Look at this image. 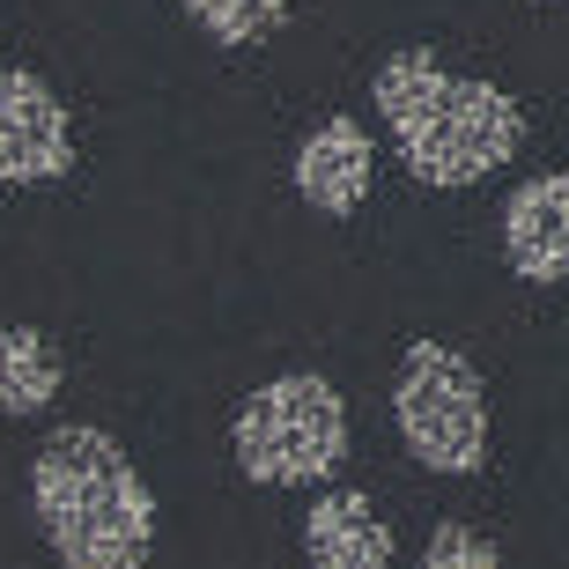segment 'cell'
I'll list each match as a JSON object with an SVG mask.
<instances>
[{
    "label": "cell",
    "mask_w": 569,
    "mask_h": 569,
    "mask_svg": "<svg viewBox=\"0 0 569 569\" xmlns=\"http://www.w3.org/2000/svg\"><path fill=\"white\" fill-rule=\"evenodd\" d=\"M303 555L311 569H392V526L356 488H326L303 518Z\"/></svg>",
    "instance_id": "8"
},
{
    "label": "cell",
    "mask_w": 569,
    "mask_h": 569,
    "mask_svg": "<svg viewBox=\"0 0 569 569\" xmlns=\"http://www.w3.org/2000/svg\"><path fill=\"white\" fill-rule=\"evenodd\" d=\"M30 510L67 569H148L156 496L111 429H52L30 459Z\"/></svg>",
    "instance_id": "2"
},
{
    "label": "cell",
    "mask_w": 569,
    "mask_h": 569,
    "mask_svg": "<svg viewBox=\"0 0 569 569\" xmlns=\"http://www.w3.org/2000/svg\"><path fill=\"white\" fill-rule=\"evenodd\" d=\"M392 422L415 466L429 473H481L488 459V392L481 370L443 348V340H415L392 378Z\"/></svg>",
    "instance_id": "4"
},
{
    "label": "cell",
    "mask_w": 569,
    "mask_h": 569,
    "mask_svg": "<svg viewBox=\"0 0 569 569\" xmlns=\"http://www.w3.org/2000/svg\"><path fill=\"white\" fill-rule=\"evenodd\" d=\"M237 473L259 488H318L333 481L348 459V400L333 378L289 370V378L259 385L230 422Z\"/></svg>",
    "instance_id": "3"
},
{
    "label": "cell",
    "mask_w": 569,
    "mask_h": 569,
    "mask_svg": "<svg viewBox=\"0 0 569 569\" xmlns=\"http://www.w3.org/2000/svg\"><path fill=\"white\" fill-rule=\"evenodd\" d=\"M74 170V119L44 74L0 67V186H52Z\"/></svg>",
    "instance_id": "5"
},
{
    "label": "cell",
    "mask_w": 569,
    "mask_h": 569,
    "mask_svg": "<svg viewBox=\"0 0 569 569\" xmlns=\"http://www.w3.org/2000/svg\"><path fill=\"white\" fill-rule=\"evenodd\" d=\"M378 119L400 148V163L415 186L429 192H466L488 186L496 170L526 148V111L496 82H466L429 52V44H400L385 52L370 74Z\"/></svg>",
    "instance_id": "1"
},
{
    "label": "cell",
    "mask_w": 569,
    "mask_h": 569,
    "mask_svg": "<svg viewBox=\"0 0 569 569\" xmlns=\"http://www.w3.org/2000/svg\"><path fill=\"white\" fill-rule=\"evenodd\" d=\"M60 348L38 326H0V415H44L60 400Z\"/></svg>",
    "instance_id": "9"
},
{
    "label": "cell",
    "mask_w": 569,
    "mask_h": 569,
    "mask_svg": "<svg viewBox=\"0 0 569 569\" xmlns=\"http://www.w3.org/2000/svg\"><path fill=\"white\" fill-rule=\"evenodd\" d=\"M422 569H503V562H496V548H488L473 526L443 518V526L429 532V548H422Z\"/></svg>",
    "instance_id": "11"
},
{
    "label": "cell",
    "mask_w": 569,
    "mask_h": 569,
    "mask_svg": "<svg viewBox=\"0 0 569 569\" xmlns=\"http://www.w3.org/2000/svg\"><path fill=\"white\" fill-rule=\"evenodd\" d=\"M186 16L200 22V38H214V44H230V52H244V44L281 38V22H289V0H186Z\"/></svg>",
    "instance_id": "10"
},
{
    "label": "cell",
    "mask_w": 569,
    "mask_h": 569,
    "mask_svg": "<svg viewBox=\"0 0 569 569\" xmlns=\"http://www.w3.org/2000/svg\"><path fill=\"white\" fill-rule=\"evenodd\" d=\"M370 178H378V141L362 133V119L333 111V119H318L296 148V192H303V208L318 214H356L370 200Z\"/></svg>",
    "instance_id": "6"
},
{
    "label": "cell",
    "mask_w": 569,
    "mask_h": 569,
    "mask_svg": "<svg viewBox=\"0 0 569 569\" xmlns=\"http://www.w3.org/2000/svg\"><path fill=\"white\" fill-rule=\"evenodd\" d=\"M503 259L518 281H569V170L526 178L503 200Z\"/></svg>",
    "instance_id": "7"
}]
</instances>
